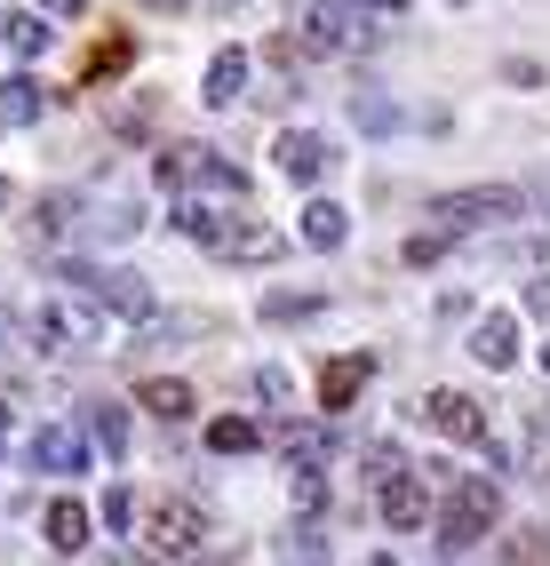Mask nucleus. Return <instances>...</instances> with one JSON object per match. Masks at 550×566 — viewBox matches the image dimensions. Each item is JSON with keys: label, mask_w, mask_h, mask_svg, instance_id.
Masks as SVG:
<instances>
[{"label": "nucleus", "mask_w": 550, "mask_h": 566, "mask_svg": "<svg viewBox=\"0 0 550 566\" xmlns=\"http://www.w3.org/2000/svg\"><path fill=\"white\" fill-rule=\"evenodd\" d=\"M64 280L81 287V295H96L104 312H120V319H152V280L144 272H104V263H64Z\"/></svg>", "instance_id": "obj_3"}, {"label": "nucleus", "mask_w": 550, "mask_h": 566, "mask_svg": "<svg viewBox=\"0 0 550 566\" xmlns=\"http://www.w3.org/2000/svg\"><path fill=\"white\" fill-rule=\"evenodd\" d=\"M415 415H423L431 431L463 439V447H487V415H479V399H470V391H431V399H423Z\"/></svg>", "instance_id": "obj_5"}, {"label": "nucleus", "mask_w": 550, "mask_h": 566, "mask_svg": "<svg viewBox=\"0 0 550 566\" xmlns=\"http://www.w3.org/2000/svg\"><path fill=\"white\" fill-rule=\"evenodd\" d=\"M128 64H136V41H113V49H96V56H88V81L104 88V81H113V72H128Z\"/></svg>", "instance_id": "obj_23"}, {"label": "nucleus", "mask_w": 550, "mask_h": 566, "mask_svg": "<svg viewBox=\"0 0 550 566\" xmlns=\"http://www.w3.org/2000/svg\"><path fill=\"white\" fill-rule=\"evenodd\" d=\"M152 558H168V566H208L215 558V526H208V511L192 503V495H176V503H152Z\"/></svg>", "instance_id": "obj_1"}, {"label": "nucleus", "mask_w": 550, "mask_h": 566, "mask_svg": "<svg viewBox=\"0 0 550 566\" xmlns=\"http://www.w3.org/2000/svg\"><path fill=\"white\" fill-rule=\"evenodd\" d=\"M495 511H503L495 479H463L455 495H447V511H438V551H447V558L479 551V543H487V526H495Z\"/></svg>", "instance_id": "obj_2"}, {"label": "nucleus", "mask_w": 550, "mask_h": 566, "mask_svg": "<svg viewBox=\"0 0 550 566\" xmlns=\"http://www.w3.org/2000/svg\"><path fill=\"white\" fill-rule=\"evenodd\" d=\"M311 312H319V295H287V287L264 295V319H311Z\"/></svg>", "instance_id": "obj_25"}, {"label": "nucleus", "mask_w": 550, "mask_h": 566, "mask_svg": "<svg viewBox=\"0 0 550 566\" xmlns=\"http://www.w3.org/2000/svg\"><path fill=\"white\" fill-rule=\"evenodd\" d=\"M144 407L160 423H192V384H144Z\"/></svg>", "instance_id": "obj_19"}, {"label": "nucleus", "mask_w": 550, "mask_h": 566, "mask_svg": "<svg viewBox=\"0 0 550 566\" xmlns=\"http://www.w3.org/2000/svg\"><path fill=\"white\" fill-rule=\"evenodd\" d=\"M215 255H224V263H272L287 240L272 232V223H215V240H208Z\"/></svg>", "instance_id": "obj_8"}, {"label": "nucleus", "mask_w": 550, "mask_h": 566, "mask_svg": "<svg viewBox=\"0 0 550 566\" xmlns=\"http://www.w3.org/2000/svg\"><path fill=\"white\" fill-rule=\"evenodd\" d=\"M41 526H49V551H64V558H72V551L88 543V503H72V495H56Z\"/></svg>", "instance_id": "obj_13"}, {"label": "nucleus", "mask_w": 550, "mask_h": 566, "mask_svg": "<svg viewBox=\"0 0 550 566\" xmlns=\"http://www.w3.org/2000/svg\"><path fill=\"white\" fill-rule=\"evenodd\" d=\"M351 120H359L367 136H391V128H399V104H391L383 88H359V96H351Z\"/></svg>", "instance_id": "obj_18"}, {"label": "nucleus", "mask_w": 550, "mask_h": 566, "mask_svg": "<svg viewBox=\"0 0 550 566\" xmlns=\"http://www.w3.org/2000/svg\"><path fill=\"white\" fill-rule=\"evenodd\" d=\"M447 248H455V232H415V240H408V263H415V272H431Z\"/></svg>", "instance_id": "obj_26"}, {"label": "nucleus", "mask_w": 550, "mask_h": 566, "mask_svg": "<svg viewBox=\"0 0 550 566\" xmlns=\"http://www.w3.org/2000/svg\"><path fill=\"white\" fill-rule=\"evenodd\" d=\"M470 359H479V367H510V359H519V327H510V312H487L479 327H470Z\"/></svg>", "instance_id": "obj_10"}, {"label": "nucleus", "mask_w": 550, "mask_h": 566, "mask_svg": "<svg viewBox=\"0 0 550 566\" xmlns=\"http://www.w3.org/2000/svg\"><path fill=\"white\" fill-rule=\"evenodd\" d=\"M208 447H215V455H255V447H264V431H255L247 415H224V423H208Z\"/></svg>", "instance_id": "obj_17"}, {"label": "nucleus", "mask_w": 550, "mask_h": 566, "mask_svg": "<svg viewBox=\"0 0 550 566\" xmlns=\"http://www.w3.org/2000/svg\"><path fill=\"white\" fill-rule=\"evenodd\" d=\"M0 423H9V399H0Z\"/></svg>", "instance_id": "obj_36"}, {"label": "nucleus", "mask_w": 550, "mask_h": 566, "mask_svg": "<svg viewBox=\"0 0 550 566\" xmlns=\"http://www.w3.org/2000/svg\"><path fill=\"white\" fill-rule=\"evenodd\" d=\"M279 558L287 566H327V535H319V526H296V535L279 543Z\"/></svg>", "instance_id": "obj_21"}, {"label": "nucleus", "mask_w": 550, "mask_h": 566, "mask_svg": "<svg viewBox=\"0 0 550 566\" xmlns=\"http://www.w3.org/2000/svg\"><path fill=\"white\" fill-rule=\"evenodd\" d=\"M287 495H296V511H319V503H327V479H319V463H296Z\"/></svg>", "instance_id": "obj_24"}, {"label": "nucleus", "mask_w": 550, "mask_h": 566, "mask_svg": "<svg viewBox=\"0 0 550 566\" xmlns=\"http://www.w3.org/2000/svg\"><path fill=\"white\" fill-rule=\"evenodd\" d=\"M367 9H376V17H408V0H367Z\"/></svg>", "instance_id": "obj_33"}, {"label": "nucleus", "mask_w": 550, "mask_h": 566, "mask_svg": "<svg viewBox=\"0 0 550 566\" xmlns=\"http://www.w3.org/2000/svg\"><path fill=\"white\" fill-rule=\"evenodd\" d=\"M527 312H535V319H550V272H542V280H527Z\"/></svg>", "instance_id": "obj_31"}, {"label": "nucleus", "mask_w": 550, "mask_h": 566, "mask_svg": "<svg viewBox=\"0 0 550 566\" xmlns=\"http://www.w3.org/2000/svg\"><path fill=\"white\" fill-rule=\"evenodd\" d=\"M304 240H311L319 255H336V248L351 240V216H343L336 200H311V208H304Z\"/></svg>", "instance_id": "obj_14"}, {"label": "nucleus", "mask_w": 550, "mask_h": 566, "mask_svg": "<svg viewBox=\"0 0 550 566\" xmlns=\"http://www.w3.org/2000/svg\"><path fill=\"white\" fill-rule=\"evenodd\" d=\"M327 168H336V144H327V136H311V128L279 136V176L287 184H327Z\"/></svg>", "instance_id": "obj_6"}, {"label": "nucleus", "mask_w": 550, "mask_h": 566, "mask_svg": "<svg viewBox=\"0 0 550 566\" xmlns=\"http://www.w3.org/2000/svg\"><path fill=\"white\" fill-rule=\"evenodd\" d=\"M503 81H510V88H542V64L519 56V64H503Z\"/></svg>", "instance_id": "obj_30"}, {"label": "nucleus", "mask_w": 550, "mask_h": 566, "mask_svg": "<svg viewBox=\"0 0 550 566\" xmlns=\"http://www.w3.org/2000/svg\"><path fill=\"white\" fill-rule=\"evenodd\" d=\"M9 49H17V56H41V49H49V24L32 17V9H17V17H9Z\"/></svg>", "instance_id": "obj_22"}, {"label": "nucleus", "mask_w": 550, "mask_h": 566, "mask_svg": "<svg viewBox=\"0 0 550 566\" xmlns=\"http://www.w3.org/2000/svg\"><path fill=\"white\" fill-rule=\"evenodd\" d=\"M32 9H49V17H81V0H32Z\"/></svg>", "instance_id": "obj_32"}, {"label": "nucleus", "mask_w": 550, "mask_h": 566, "mask_svg": "<svg viewBox=\"0 0 550 566\" xmlns=\"http://www.w3.org/2000/svg\"><path fill=\"white\" fill-rule=\"evenodd\" d=\"M367 375H376V359H327V375H319V407H327V415H343V407L359 399Z\"/></svg>", "instance_id": "obj_11"}, {"label": "nucleus", "mask_w": 550, "mask_h": 566, "mask_svg": "<svg viewBox=\"0 0 550 566\" xmlns=\"http://www.w3.org/2000/svg\"><path fill=\"white\" fill-rule=\"evenodd\" d=\"M24 463H32V471H56V479H72V471H88V447H81V431L41 423V431H32V447H24Z\"/></svg>", "instance_id": "obj_7"}, {"label": "nucleus", "mask_w": 550, "mask_h": 566, "mask_svg": "<svg viewBox=\"0 0 550 566\" xmlns=\"http://www.w3.org/2000/svg\"><path fill=\"white\" fill-rule=\"evenodd\" d=\"M96 232H104V240H128V232H136V208H104Z\"/></svg>", "instance_id": "obj_27"}, {"label": "nucleus", "mask_w": 550, "mask_h": 566, "mask_svg": "<svg viewBox=\"0 0 550 566\" xmlns=\"http://www.w3.org/2000/svg\"><path fill=\"white\" fill-rule=\"evenodd\" d=\"M367 566H399V558H383V551H376V558H367Z\"/></svg>", "instance_id": "obj_34"}, {"label": "nucleus", "mask_w": 550, "mask_h": 566, "mask_svg": "<svg viewBox=\"0 0 550 566\" xmlns=\"http://www.w3.org/2000/svg\"><path fill=\"white\" fill-rule=\"evenodd\" d=\"M503 566H550V526H519L503 543Z\"/></svg>", "instance_id": "obj_20"}, {"label": "nucleus", "mask_w": 550, "mask_h": 566, "mask_svg": "<svg viewBox=\"0 0 550 566\" xmlns=\"http://www.w3.org/2000/svg\"><path fill=\"white\" fill-rule=\"evenodd\" d=\"M88 439L120 463V455H128V407H120V399H96V407H88Z\"/></svg>", "instance_id": "obj_15"}, {"label": "nucleus", "mask_w": 550, "mask_h": 566, "mask_svg": "<svg viewBox=\"0 0 550 566\" xmlns=\"http://www.w3.org/2000/svg\"><path fill=\"white\" fill-rule=\"evenodd\" d=\"M41 81H32V72H17V81H0V128H32L41 120Z\"/></svg>", "instance_id": "obj_12"}, {"label": "nucleus", "mask_w": 550, "mask_h": 566, "mask_svg": "<svg viewBox=\"0 0 550 566\" xmlns=\"http://www.w3.org/2000/svg\"><path fill=\"white\" fill-rule=\"evenodd\" d=\"M542 375H550V344H542Z\"/></svg>", "instance_id": "obj_35"}, {"label": "nucleus", "mask_w": 550, "mask_h": 566, "mask_svg": "<svg viewBox=\"0 0 550 566\" xmlns=\"http://www.w3.org/2000/svg\"><path fill=\"white\" fill-rule=\"evenodd\" d=\"M240 88H247V56H240V49H224V56L208 64V88H200V96H208V104H232Z\"/></svg>", "instance_id": "obj_16"}, {"label": "nucleus", "mask_w": 550, "mask_h": 566, "mask_svg": "<svg viewBox=\"0 0 550 566\" xmlns=\"http://www.w3.org/2000/svg\"><path fill=\"white\" fill-rule=\"evenodd\" d=\"M136 518V495H128V486H113V495H104V526H128Z\"/></svg>", "instance_id": "obj_29"}, {"label": "nucleus", "mask_w": 550, "mask_h": 566, "mask_svg": "<svg viewBox=\"0 0 550 566\" xmlns=\"http://www.w3.org/2000/svg\"><path fill=\"white\" fill-rule=\"evenodd\" d=\"M255 391H264V399H279V407L296 399V384H287V367H264V375H255Z\"/></svg>", "instance_id": "obj_28"}, {"label": "nucleus", "mask_w": 550, "mask_h": 566, "mask_svg": "<svg viewBox=\"0 0 550 566\" xmlns=\"http://www.w3.org/2000/svg\"><path fill=\"white\" fill-rule=\"evenodd\" d=\"M0 327H9V319H0Z\"/></svg>", "instance_id": "obj_37"}, {"label": "nucleus", "mask_w": 550, "mask_h": 566, "mask_svg": "<svg viewBox=\"0 0 550 566\" xmlns=\"http://www.w3.org/2000/svg\"><path fill=\"white\" fill-rule=\"evenodd\" d=\"M383 518L399 526V535H415V526L431 518V495H423V479H408V471H383Z\"/></svg>", "instance_id": "obj_9"}, {"label": "nucleus", "mask_w": 550, "mask_h": 566, "mask_svg": "<svg viewBox=\"0 0 550 566\" xmlns=\"http://www.w3.org/2000/svg\"><path fill=\"white\" fill-rule=\"evenodd\" d=\"M431 216H438V232H487V223L519 216V192H503V184H470V192H438Z\"/></svg>", "instance_id": "obj_4"}]
</instances>
